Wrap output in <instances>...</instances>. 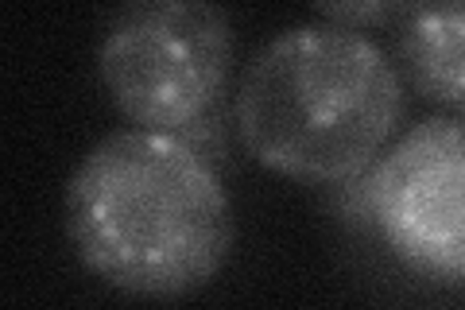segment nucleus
I'll return each mask as SVG.
<instances>
[{"instance_id":"f257e3e1","label":"nucleus","mask_w":465,"mask_h":310,"mask_svg":"<svg viewBox=\"0 0 465 310\" xmlns=\"http://www.w3.org/2000/svg\"><path fill=\"white\" fill-rule=\"evenodd\" d=\"M66 233L85 272L136 299L213 284L237 241L232 198L183 136L116 128L66 183Z\"/></svg>"},{"instance_id":"f03ea898","label":"nucleus","mask_w":465,"mask_h":310,"mask_svg":"<svg viewBox=\"0 0 465 310\" xmlns=\"http://www.w3.org/2000/svg\"><path fill=\"white\" fill-rule=\"evenodd\" d=\"M403 105L400 66L381 43L311 20L256 51L232 113L256 164L299 183H345L396 136Z\"/></svg>"},{"instance_id":"7ed1b4c3","label":"nucleus","mask_w":465,"mask_h":310,"mask_svg":"<svg viewBox=\"0 0 465 310\" xmlns=\"http://www.w3.org/2000/svg\"><path fill=\"white\" fill-rule=\"evenodd\" d=\"M232 51L229 12L206 0H143L109 24L97 51L105 94L136 128H194L225 94Z\"/></svg>"},{"instance_id":"20e7f679","label":"nucleus","mask_w":465,"mask_h":310,"mask_svg":"<svg viewBox=\"0 0 465 310\" xmlns=\"http://www.w3.org/2000/svg\"><path fill=\"white\" fill-rule=\"evenodd\" d=\"M369 210L403 268L465 287V113L427 116L376 159Z\"/></svg>"},{"instance_id":"39448f33","label":"nucleus","mask_w":465,"mask_h":310,"mask_svg":"<svg viewBox=\"0 0 465 310\" xmlns=\"http://www.w3.org/2000/svg\"><path fill=\"white\" fill-rule=\"evenodd\" d=\"M396 51L415 90L465 113V0L407 5Z\"/></svg>"},{"instance_id":"423d86ee","label":"nucleus","mask_w":465,"mask_h":310,"mask_svg":"<svg viewBox=\"0 0 465 310\" xmlns=\"http://www.w3.org/2000/svg\"><path fill=\"white\" fill-rule=\"evenodd\" d=\"M407 5H381V0H369V5H318V16L326 24L349 27V32H361L365 24H388V20H403Z\"/></svg>"}]
</instances>
